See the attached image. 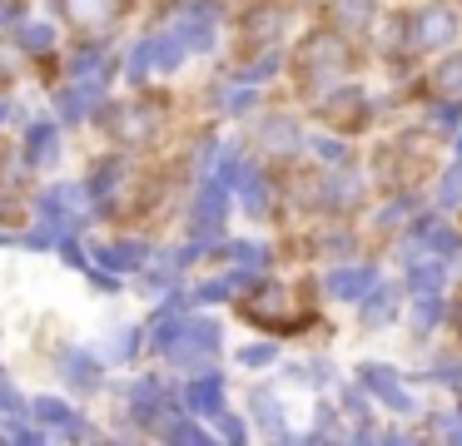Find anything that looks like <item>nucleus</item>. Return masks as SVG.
<instances>
[{
    "label": "nucleus",
    "instance_id": "1",
    "mask_svg": "<svg viewBox=\"0 0 462 446\" xmlns=\"http://www.w3.org/2000/svg\"><path fill=\"white\" fill-rule=\"evenodd\" d=\"M452 30H457V25H452V15L442 5H432V10H422V15L412 20V45H418V50H438V45H448V40H452Z\"/></svg>",
    "mask_w": 462,
    "mask_h": 446
},
{
    "label": "nucleus",
    "instance_id": "2",
    "mask_svg": "<svg viewBox=\"0 0 462 446\" xmlns=\"http://www.w3.org/2000/svg\"><path fill=\"white\" fill-rule=\"evenodd\" d=\"M363 382H368L373 392H378L383 402L393 406V412H408V406H412V396L402 392L398 382H393V372H388V367H363Z\"/></svg>",
    "mask_w": 462,
    "mask_h": 446
},
{
    "label": "nucleus",
    "instance_id": "3",
    "mask_svg": "<svg viewBox=\"0 0 462 446\" xmlns=\"http://www.w3.org/2000/svg\"><path fill=\"white\" fill-rule=\"evenodd\" d=\"M328 287H333L338 297H363V293L373 287V273H368V268H348V273H333Z\"/></svg>",
    "mask_w": 462,
    "mask_h": 446
},
{
    "label": "nucleus",
    "instance_id": "4",
    "mask_svg": "<svg viewBox=\"0 0 462 446\" xmlns=\"http://www.w3.org/2000/svg\"><path fill=\"white\" fill-rule=\"evenodd\" d=\"M432 89H438V99H462V55H457V59H448V65L438 69Z\"/></svg>",
    "mask_w": 462,
    "mask_h": 446
},
{
    "label": "nucleus",
    "instance_id": "5",
    "mask_svg": "<svg viewBox=\"0 0 462 446\" xmlns=\"http://www.w3.org/2000/svg\"><path fill=\"white\" fill-rule=\"evenodd\" d=\"M412 283H418V287H428V293H432V287L442 283V263H428V268H422V263H412Z\"/></svg>",
    "mask_w": 462,
    "mask_h": 446
},
{
    "label": "nucleus",
    "instance_id": "6",
    "mask_svg": "<svg viewBox=\"0 0 462 446\" xmlns=\"http://www.w3.org/2000/svg\"><path fill=\"white\" fill-rule=\"evenodd\" d=\"M388 313H393V293L383 287V293H373V303H368V317L378 323V317H388Z\"/></svg>",
    "mask_w": 462,
    "mask_h": 446
},
{
    "label": "nucleus",
    "instance_id": "7",
    "mask_svg": "<svg viewBox=\"0 0 462 446\" xmlns=\"http://www.w3.org/2000/svg\"><path fill=\"white\" fill-rule=\"evenodd\" d=\"M338 10H348V15H353V25H363V20L373 15V5H368V0H338Z\"/></svg>",
    "mask_w": 462,
    "mask_h": 446
},
{
    "label": "nucleus",
    "instance_id": "8",
    "mask_svg": "<svg viewBox=\"0 0 462 446\" xmlns=\"http://www.w3.org/2000/svg\"><path fill=\"white\" fill-rule=\"evenodd\" d=\"M457 198H462V168H452L448 184H442V204H457Z\"/></svg>",
    "mask_w": 462,
    "mask_h": 446
},
{
    "label": "nucleus",
    "instance_id": "9",
    "mask_svg": "<svg viewBox=\"0 0 462 446\" xmlns=\"http://www.w3.org/2000/svg\"><path fill=\"white\" fill-rule=\"evenodd\" d=\"M457 149H462V139H457Z\"/></svg>",
    "mask_w": 462,
    "mask_h": 446
}]
</instances>
